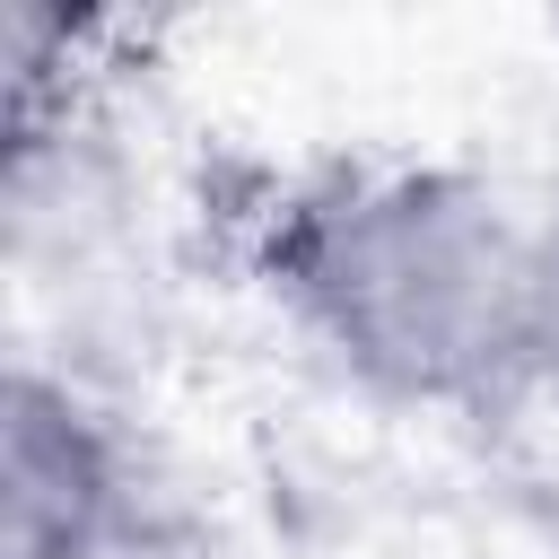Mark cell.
<instances>
[{"label": "cell", "instance_id": "1", "mask_svg": "<svg viewBox=\"0 0 559 559\" xmlns=\"http://www.w3.org/2000/svg\"><path fill=\"white\" fill-rule=\"evenodd\" d=\"M533 227L472 166H341L271 201L262 280L358 393L489 411L524 393Z\"/></svg>", "mask_w": 559, "mask_h": 559}, {"label": "cell", "instance_id": "2", "mask_svg": "<svg viewBox=\"0 0 559 559\" xmlns=\"http://www.w3.org/2000/svg\"><path fill=\"white\" fill-rule=\"evenodd\" d=\"M131 507L140 480L114 411L70 367L17 358L0 393V559H114Z\"/></svg>", "mask_w": 559, "mask_h": 559}, {"label": "cell", "instance_id": "3", "mask_svg": "<svg viewBox=\"0 0 559 559\" xmlns=\"http://www.w3.org/2000/svg\"><path fill=\"white\" fill-rule=\"evenodd\" d=\"M524 384L559 393V210L533 227V323H524Z\"/></svg>", "mask_w": 559, "mask_h": 559}]
</instances>
